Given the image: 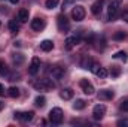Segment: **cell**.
Listing matches in <instances>:
<instances>
[{
	"mask_svg": "<svg viewBox=\"0 0 128 127\" xmlns=\"http://www.w3.org/2000/svg\"><path fill=\"white\" fill-rule=\"evenodd\" d=\"M121 3H122V0H110L109 8H107V20H109V21H113V20L118 17Z\"/></svg>",
	"mask_w": 128,
	"mask_h": 127,
	"instance_id": "6da1fadb",
	"label": "cell"
},
{
	"mask_svg": "<svg viewBox=\"0 0 128 127\" xmlns=\"http://www.w3.org/2000/svg\"><path fill=\"white\" fill-rule=\"evenodd\" d=\"M33 87L36 88V90H39V91H48V90H52L54 87H55V84L51 81V79H40V81H36L34 84H33Z\"/></svg>",
	"mask_w": 128,
	"mask_h": 127,
	"instance_id": "7a4b0ae2",
	"label": "cell"
},
{
	"mask_svg": "<svg viewBox=\"0 0 128 127\" xmlns=\"http://www.w3.org/2000/svg\"><path fill=\"white\" fill-rule=\"evenodd\" d=\"M64 115H63V109L61 108H52L49 111V120H51L52 124H61Z\"/></svg>",
	"mask_w": 128,
	"mask_h": 127,
	"instance_id": "3957f363",
	"label": "cell"
},
{
	"mask_svg": "<svg viewBox=\"0 0 128 127\" xmlns=\"http://www.w3.org/2000/svg\"><path fill=\"white\" fill-rule=\"evenodd\" d=\"M85 15H86V12H85V8H84L82 5L74 6L73 11H72V18H73L74 21H82V20L85 18Z\"/></svg>",
	"mask_w": 128,
	"mask_h": 127,
	"instance_id": "277c9868",
	"label": "cell"
},
{
	"mask_svg": "<svg viewBox=\"0 0 128 127\" xmlns=\"http://www.w3.org/2000/svg\"><path fill=\"white\" fill-rule=\"evenodd\" d=\"M57 26H58V30L60 32H67L70 29V21L67 20L66 15H58L57 18Z\"/></svg>",
	"mask_w": 128,
	"mask_h": 127,
	"instance_id": "5b68a950",
	"label": "cell"
},
{
	"mask_svg": "<svg viewBox=\"0 0 128 127\" xmlns=\"http://www.w3.org/2000/svg\"><path fill=\"white\" fill-rule=\"evenodd\" d=\"M14 117L20 121H24V123H28L34 118V112L33 111H27V112H15Z\"/></svg>",
	"mask_w": 128,
	"mask_h": 127,
	"instance_id": "8992f818",
	"label": "cell"
},
{
	"mask_svg": "<svg viewBox=\"0 0 128 127\" xmlns=\"http://www.w3.org/2000/svg\"><path fill=\"white\" fill-rule=\"evenodd\" d=\"M80 88H82V91L86 96H92L94 91H96V90H94V85H92L88 79H82V81H80Z\"/></svg>",
	"mask_w": 128,
	"mask_h": 127,
	"instance_id": "52a82bcc",
	"label": "cell"
},
{
	"mask_svg": "<svg viewBox=\"0 0 128 127\" xmlns=\"http://www.w3.org/2000/svg\"><path fill=\"white\" fill-rule=\"evenodd\" d=\"M39 70H40V58H39V57H33L32 63L28 66V73L34 76V75H37Z\"/></svg>",
	"mask_w": 128,
	"mask_h": 127,
	"instance_id": "ba28073f",
	"label": "cell"
},
{
	"mask_svg": "<svg viewBox=\"0 0 128 127\" xmlns=\"http://www.w3.org/2000/svg\"><path fill=\"white\" fill-rule=\"evenodd\" d=\"M106 115V106L104 105H96L92 109V117L94 120H101Z\"/></svg>",
	"mask_w": 128,
	"mask_h": 127,
	"instance_id": "9c48e42d",
	"label": "cell"
},
{
	"mask_svg": "<svg viewBox=\"0 0 128 127\" xmlns=\"http://www.w3.org/2000/svg\"><path fill=\"white\" fill-rule=\"evenodd\" d=\"M32 29L34 30V32H42L43 29H45V21L43 20H40V18H34V20H32Z\"/></svg>",
	"mask_w": 128,
	"mask_h": 127,
	"instance_id": "30bf717a",
	"label": "cell"
},
{
	"mask_svg": "<svg viewBox=\"0 0 128 127\" xmlns=\"http://www.w3.org/2000/svg\"><path fill=\"white\" fill-rule=\"evenodd\" d=\"M64 72H66V69L61 67V66H52V67H51V75H52V78H55V79L63 78Z\"/></svg>",
	"mask_w": 128,
	"mask_h": 127,
	"instance_id": "8fae6325",
	"label": "cell"
},
{
	"mask_svg": "<svg viewBox=\"0 0 128 127\" xmlns=\"http://www.w3.org/2000/svg\"><path fill=\"white\" fill-rule=\"evenodd\" d=\"M80 42V37L79 36H70L66 39V49H72L73 46H76L78 43Z\"/></svg>",
	"mask_w": 128,
	"mask_h": 127,
	"instance_id": "7c38bea8",
	"label": "cell"
},
{
	"mask_svg": "<svg viewBox=\"0 0 128 127\" xmlns=\"http://www.w3.org/2000/svg\"><path fill=\"white\" fill-rule=\"evenodd\" d=\"M113 91L112 90H100L98 91V94H97V97L100 99V100H112L113 99Z\"/></svg>",
	"mask_w": 128,
	"mask_h": 127,
	"instance_id": "4fadbf2b",
	"label": "cell"
},
{
	"mask_svg": "<svg viewBox=\"0 0 128 127\" xmlns=\"http://www.w3.org/2000/svg\"><path fill=\"white\" fill-rule=\"evenodd\" d=\"M52 48H54V42H52V40L45 39V40H42V42H40V49H42V51L49 52V51H52Z\"/></svg>",
	"mask_w": 128,
	"mask_h": 127,
	"instance_id": "5bb4252c",
	"label": "cell"
},
{
	"mask_svg": "<svg viewBox=\"0 0 128 127\" xmlns=\"http://www.w3.org/2000/svg\"><path fill=\"white\" fill-rule=\"evenodd\" d=\"M103 3H104V0H96V2L92 3V6H91V12H92L94 15H98V14L101 12V9H103Z\"/></svg>",
	"mask_w": 128,
	"mask_h": 127,
	"instance_id": "9a60e30c",
	"label": "cell"
},
{
	"mask_svg": "<svg viewBox=\"0 0 128 127\" xmlns=\"http://www.w3.org/2000/svg\"><path fill=\"white\" fill-rule=\"evenodd\" d=\"M73 90L72 88H63L61 91H60V97L63 99V100H70V99H73Z\"/></svg>",
	"mask_w": 128,
	"mask_h": 127,
	"instance_id": "2e32d148",
	"label": "cell"
},
{
	"mask_svg": "<svg viewBox=\"0 0 128 127\" xmlns=\"http://www.w3.org/2000/svg\"><path fill=\"white\" fill-rule=\"evenodd\" d=\"M28 18H30V12H28L27 9H20V12H18V20H20V23H27Z\"/></svg>",
	"mask_w": 128,
	"mask_h": 127,
	"instance_id": "e0dca14e",
	"label": "cell"
},
{
	"mask_svg": "<svg viewBox=\"0 0 128 127\" xmlns=\"http://www.w3.org/2000/svg\"><path fill=\"white\" fill-rule=\"evenodd\" d=\"M92 63H94V61H92V58H91V57L84 55V57H82V60H80V67H82V69H90Z\"/></svg>",
	"mask_w": 128,
	"mask_h": 127,
	"instance_id": "ac0fdd59",
	"label": "cell"
},
{
	"mask_svg": "<svg viewBox=\"0 0 128 127\" xmlns=\"http://www.w3.org/2000/svg\"><path fill=\"white\" fill-rule=\"evenodd\" d=\"M85 106H86V102H85V100H82V99H78V100L73 103V108H74L76 111H82Z\"/></svg>",
	"mask_w": 128,
	"mask_h": 127,
	"instance_id": "d6986e66",
	"label": "cell"
},
{
	"mask_svg": "<svg viewBox=\"0 0 128 127\" xmlns=\"http://www.w3.org/2000/svg\"><path fill=\"white\" fill-rule=\"evenodd\" d=\"M9 30L12 33H18L20 32V24H18L15 20H10V21H9Z\"/></svg>",
	"mask_w": 128,
	"mask_h": 127,
	"instance_id": "ffe728a7",
	"label": "cell"
},
{
	"mask_svg": "<svg viewBox=\"0 0 128 127\" xmlns=\"http://www.w3.org/2000/svg\"><path fill=\"white\" fill-rule=\"evenodd\" d=\"M113 58H116V60H122V61H127L128 60V54L125 51H118L115 55H113Z\"/></svg>",
	"mask_w": 128,
	"mask_h": 127,
	"instance_id": "44dd1931",
	"label": "cell"
},
{
	"mask_svg": "<svg viewBox=\"0 0 128 127\" xmlns=\"http://www.w3.org/2000/svg\"><path fill=\"white\" fill-rule=\"evenodd\" d=\"M0 75L2 76H8L9 75V67L6 66V63L3 60H0Z\"/></svg>",
	"mask_w": 128,
	"mask_h": 127,
	"instance_id": "7402d4cb",
	"label": "cell"
},
{
	"mask_svg": "<svg viewBox=\"0 0 128 127\" xmlns=\"http://www.w3.org/2000/svg\"><path fill=\"white\" fill-rule=\"evenodd\" d=\"M8 94H9V97H12V99L18 97V96H20V88H18V87H10V88L8 90Z\"/></svg>",
	"mask_w": 128,
	"mask_h": 127,
	"instance_id": "603a6c76",
	"label": "cell"
},
{
	"mask_svg": "<svg viewBox=\"0 0 128 127\" xmlns=\"http://www.w3.org/2000/svg\"><path fill=\"white\" fill-rule=\"evenodd\" d=\"M12 60H14V63L15 64H21V63H24V55L20 54V52H16V54L12 55Z\"/></svg>",
	"mask_w": 128,
	"mask_h": 127,
	"instance_id": "cb8c5ba5",
	"label": "cell"
},
{
	"mask_svg": "<svg viewBox=\"0 0 128 127\" xmlns=\"http://www.w3.org/2000/svg\"><path fill=\"white\" fill-rule=\"evenodd\" d=\"M34 103H36V106L42 108V106H45V103H46V99H45L43 96H37V97L34 99Z\"/></svg>",
	"mask_w": 128,
	"mask_h": 127,
	"instance_id": "d4e9b609",
	"label": "cell"
},
{
	"mask_svg": "<svg viewBox=\"0 0 128 127\" xmlns=\"http://www.w3.org/2000/svg\"><path fill=\"white\" fill-rule=\"evenodd\" d=\"M113 78H118L119 75H121V67H118V66H112V69H110V72H109Z\"/></svg>",
	"mask_w": 128,
	"mask_h": 127,
	"instance_id": "484cf974",
	"label": "cell"
},
{
	"mask_svg": "<svg viewBox=\"0 0 128 127\" xmlns=\"http://www.w3.org/2000/svg\"><path fill=\"white\" fill-rule=\"evenodd\" d=\"M58 3H60V0H46V2H45V6H46L48 9H54V8H57Z\"/></svg>",
	"mask_w": 128,
	"mask_h": 127,
	"instance_id": "4316f807",
	"label": "cell"
},
{
	"mask_svg": "<svg viewBox=\"0 0 128 127\" xmlns=\"http://www.w3.org/2000/svg\"><path fill=\"white\" fill-rule=\"evenodd\" d=\"M107 75H109V72H107V69H106V67H100V70L97 72V76H98V78H101V79H104Z\"/></svg>",
	"mask_w": 128,
	"mask_h": 127,
	"instance_id": "83f0119b",
	"label": "cell"
},
{
	"mask_svg": "<svg viewBox=\"0 0 128 127\" xmlns=\"http://www.w3.org/2000/svg\"><path fill=\"white\" fill-rule=\"evenodd\" d=\"M100 67H101V64H100V63H96V61H94V63L91 64V67H90V70H91V72H92L94 75H97V72L100 70Z\"/></svg>",
	"mask_w": 128,
	"mask_h": 127,
	"instance_id": "f1b7e54d",
	"label": "cell"
},
{
	"mask_svg": "<svg viewBox=\"0 0 128 127\" xmlns=\"http://www.w3.org/2000/svg\"><path fill=\"white\" fill-rule=\"evenodd\" d=\"M125 36H127V34L124 32H116L113 34V39H115V40H122V39H125Z\"/></svg>",
	"mask_w": 128,
	"mask_h": 127,
	"instance_id": "f546056e",
	"label": "cell"
},
{
	"mask_svg": "<svg viewBox=\"0 0 128 127\" xmlns=\"http://www.w3.org/2000/svg\"><path fill=\"white\" fill-rule=\"evenodd\" d=\"M116 126L118 127H128V118H121V120H118Z\"/></svg>",
	"mask_w": 128,
	"mask_h": 127,
	"instance_id": "4dcf8cb0",
	"label": "cell"
},
{
	"mask_svg": "<svg viewBox=\"0 0 128 127\" xmlns=\"http://www.w3.org/2000/svg\"><path fill=\"white\" fill-rule=\"evenodd\" d=\"M119 108H121L124 112H128V99L127 100H122V102L119 103Z\"/></svg>",
	"mask_w": 128,
	"mask_h": 127,
	"instance_id": "1f68e13d",
	"label": "cell"
},
{
	"mask_svg": "<svg viewBox=\"0 0 128 127\" xmlns=\"http://www.w3.org/2000/svg\"><path fill=\"white\" fill-rule=\"evenodd\" d=\"M73 3H76V0H64V2H63V9L68 8V6H70V5H73Z\"/></svg>",
	"mask_w": 128,
	"mask_h": 127,
	"instance_id": "d6a6232c",
	"label": "cell"
},
{
	"mask_svg": "<svg viewBox=\"0 0 128 127\" xmlns=\"http://www.w3.org/2000/svg\"><path fill=\"white\" fill-rule=\"evenodd\" d=\"M121 18H122L125 23H128V11H124V12L121 14Z\"/></svg>",
	"mask_w": 128,
	"mask_h": 127,
	"instance_id": "836d02e7",
	"label": "cell"
},
{
	"mask_svg": "<svg viewBox=\"0 0 128 127\" xmlns=\"http://www.w3.org/2000/svg\"><path fill=\"white\" fill-rule=\"evenodd\" d=\"M9 78H10V81H15V79H18V78H20V73H14V75H10Z\"/></svg>",
	"mask_w": 128,
	"mask_h": 127,
	"instance_id": "e575fe53",
	"label": "cell"
},
{
	"mask_svg": "<svg viewBox=\"0 0 128 127\" xmlns=\"http://www.w3.org/2000/svg\"><path fill=\"white\" fill-rule=\"evenodd\" d=\"M3 94H4V87L0 84V96H3Z\"/></svg>",
	"mask_w": 128,
	"mask_h": 127,
	"instance_id": "d590c367",
	"label": "cell"
},
{
	"mask_svg": "<svg viewBox=\"0 0 128 127\" xmlns=\"http://www.w3.org/2000/svg\"><path fill=\"white\" fill-rule=\"evenodd\" d=\"M18 2H20V0H10V3H12V5H16Z\"/></svg>",
	"mask_w": 128,
	"mask_h": 127,
	"instance_id": "8d00e7d4",
	"label": "cell"
},
{
	"mask_svg": "<svg viewBox=\"0 0 128 127\" xmlns=\"http://www.w3.org/2000/svg\"><path fill=\"white\" fill-rule=\"evenodd\" d=\"M3 108H4V103H2V102H0V111H2Z\"/></svg>",
	"mask_w": 128,
	"mask_h": 127,
	"instance_id": "74e56055",
	"label": "cell"
},
{
	"mask_svg": "<svg viewBox=\"0 0 128 127\" xmlns=\"http://www.w3.org/2000/svg\"><path fill=\"white\" fill-rule=\"evenodd\" d=\"M0 26H2V21H0Z\"/></svg>",
	"mask_w": 128,
	"mask_h": 127,
	"instance_id": "f35d334b",
	"label": "cell"
}]
</instances>
